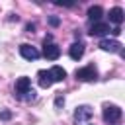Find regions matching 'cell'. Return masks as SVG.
Returning <instances> with one entry per match:
<instances>
[{
    "label": "cell",
    "mask_w": 125,
    "mask_h": 125,
    "mask_svg": "<svg viewBox=\"0 0 125 125\" xmlns=\"http://www.w3.org/2000/svg\"><path fill=\"white\" fill-rule=\"evenodd\" d=\"M57 6H68V8H70V6H74V4H72V2H57Z\"/></svg>",
    "instance_id": "d6986e66"
},
{
    "label": "cell",
    "mask_w": 125,
    "mask_h": 125,
    "mask_svg": "<svg viewBox=\"0 0 125 125\" xmlns=\"http://www.w3.org/2000/svg\"><path fill=\"white\" fill-rule=\"evenodd\" d=\"M10 117H12L10 111H2V113H0V119H10Z\"/></svg>",
    "instance_id": "e0dca14e"
},
{
    "label": "cell",
    "mask_w": 125,
    "mask_h": 125,
    "mask_svg": "<svg viewBox=\"0 0 125 125\" xmlns=\"http://www.w3.org/2000/svg\"><path fill=\"white\" fill-rule=\"evenodd\" d=\"M55 105H57V107L64 105V98H62V96H57V100H55Z\"/></svg>",
    "instance_id": "2e32d148"
},
{
    "label": "cell",
    "mask_w": 125,
    "mask_h": 125,
    "mask_svg": "<svg viewBox=\"0 0 125 125\" xmlns=\"http://www.w3.org/2000/svg\"><path fill=\"white\" fill-rule=\"evenodd\" d=\"M49 72H51V78H53V82H62V80L66 78V70H64L62 66H59V64L51 66V68H49Z\"/></svg>",
    "instance_id": "7c38bea8"
},
{
    "label": "cell",
    "mask_w": 125,
    "mask_h": 125,
    "mask_svg": "<svg viewBox=\"0 0 125 125\" xmlns=\"http://www.w3.org/2000/svg\"><path fill=\"white\" fill-rule=\"evenodd\" d=\"M121 43L117 39H102L100 41V49L102 51H107V53H121Z\"/></svg>",
    "instance_id": "8992f818"
},
{
    "label": "cell",
    "mask_w": 125,
    "mask_h": 125,
    "mask_svg": "<svg viewBox=\"0 0 125 125\" xmlns=\"http://www.w3.org/2000/svg\"><path fill=\"white\" fill-rule=\"evenodd\" d=\"M111 33H113V35H119V33H121V27H113Z\"/></svg>",
    "instance_id": "ffe728a7"
},
{
    "label": "cell",
    "mask_w": 125,
    "mask_h": 125,
    "mask_svg": "<svg viewBox=\"0 0 125 125\" xmlns=\"http://www.w3.org/2000/svg\"><path fill=\"white\" fill-rule=\"evenodd\" d=\"M102 16H104V8H102V6H90V8H88V20H90L92 23L100 21Z\"/></svg>",
    "instance_id": "4fadbf2b"
},
{
    "label": "cell",
    "mask_w": 125,
    "mask_h": 125,
    "mask_svg": "<svg viewBox=\"0 0 125 125\" xmlns=\"http://www.w3.org/2000/svg\"><path fill=\"white\" fill-rule=\"evenodd\" d=\"M111 29H109V23H105V21H96V23H92V27H90V35L92 37H102V35H105V33H109Z\"/></svg>",
    "instance_id": "ba28073f"
},
{
    "label": "cell",
    "mask_w": 125,
    "mask_h": 125,
    "mask_svg": "<svg viewBox=\"0 0 125 125\" xmlns=\"http://www.w3.org/2000/svg\"><path fill=\"white\" fill-rule=\"evenodd\" d=\"M20 55L25 59V61H37L39 57H41V53L35 49V47H31V45H27V43H23V45H20Z\"/></svg>",
    "instance_id": "5b68a950"
},
{
    "label": "cell",
    "mask_w": 125,
    "mask_h": 125,
    "mask_svg": "<svg viewBox=\"0 0 125 125\" xmlns=\"http://www.w3.org/2000/svg\"><path fill=\"white\" fill-rule=\"evenodd\" d=\"M68 55H70V59H72V61L82 59V55H84V43H82V41L72 43V45H70V49H68Z\"/></svg>",
    "instance_id": "30bf717a"
},
{
    "label": "cell",
    "mask_w": 125,
    "mask_h": 125,
    "mask_svg": "<svg viewBox=\"0 0 125 125\" xmlns=\"http://www.w3.org/2000/svg\"><path fill=\"white\" fill-rule=\"evenodd\" d=\"M23 100H35V90H29V92L23 96Z\"/></svg>",
    "instance_id": "9a60e30c"
},
{
    "label": "cell",
    "mask_w": 125,
    "mask_h": 125,
    "mask_svg": "<svg viewBox=\"0 0 125 125\" xmlns=\"http://www.w3.org/2000/svg\"><path fill=\"white\" fill-rule=\"evenodd\" d=\"M49 23H51V25H53V27H57V25H59V23H61V20H59V18H57V16H51V18H49Z\"/></svg>",
    "instance_id": "5bb4252c"
},
{
    "label": "cell",
    "mask_w": 125,
    "mask_h": 125,
    "mask_svg": "<svg viewBox=\"0 0 125 125\" xmlns=\"http://www.w3.org/2000/svg\"><path fill=\"white\" fill-rule=\"evenodd\" d=\"M92 107L90 105H78L76 107V111H74V121L76 123H84V121H88L90 117H92Z\"/></svg>",
    "instance_id": "52a82bcc"
},
{
    "label": "cell",
    "mask_w": 125,
    "mask_h": 125,
    "mask_svg": "<svg viewBox=\"0 0 125 125\" xmlns=\"http://www.w3.org/2000/svg\"><path fill=\"white\" fill-rule=\"evenodd\" d=\"M37 82H39L41 88H51V86H53L51 72H49V70H39V72H37Z\"/></svg>",
    "instance_id": "8fae6325"
},
{
    "label": "cell",
    "mask_w": 125,
    "mask_h": 125,
    "mask_svg": "<svg viewBox=\"0 0 125 125\" xmlns=\"http://www.w3.org/2000/svg\"><path fill=\"white\" fill-rule=\"evenodd\" d=\"M123 20H125V12H123L119 6H115V8L109 10V21L115 23V27H119V25L123 23Z\"/></svg>",
    "instance_id": "9c48e42d"
},
{
    "label": "cell",
    "mask_w": 125,
    "mask_h": 125,
    "mask_svg": "<svg viewBox=\"0 0 125 125\" xmlns=\"http://www.w3.org/2000/svg\"><path fill=\"white\" fill-rule=\"evenodd\" d=\"M29 90H31V80H29L27 76H20V78L16 80V98L23 100V96H25Z\"/></svg>",
    "instance_id": "277c9868"
},
{
    "label": "cell",
    "mask_w": 125,
    "mask_h": 125,
    "mask_svg": "<svg viewBox=\"0 0 125 125\" xmlns=\"http://www.w3.org/2000/svg\"><path fill=\"white\" fill-rule=\"evenodd\" d=\"M43 57L49 59V61H57L61 57V47L53 41H45L43 43Z\"/></svg>",
    "instance_id": "3957f363"
},
{
    "label": "cell",
    "mask_w": 125,
    "mask_h": 125,
    "mask_svg": "<svg viewBox=\"0 0 125 125\" xmlns=\"http://www.w3.org/2000/svg\"><path fill=\"white\" fill-rule=\"evenodd\" d=\"M33 29H35V23H27V25H25V31H27V33H31Z\"/></svg>",
    "instance_id": "ac0fdd59"
},
{
    "label": "cell",
    "mask_w": 125,
    "mask_h": 125,
    "mask_svg": "<svg viewBox=\"0 0 125 125\" xmlns=\"http://www.w3.org/2000/svg\"><path fill=\"white\" fill-rule=\"evenodd\" d=\"M104 121L105 123H109V125H113V123H117V121H121V115H123V111L117 107V105H105L104 107Z\"/></svg>",
    "instance_id": "7a4b0ae2"
},
{
    "label": "cell",
    "mask_w": 125,
    "mask_h": 125,
    "mask_svg": "<svg viewBox=\"0 0 125 125\" xmlns=\"http://www.w3.org/2000/svg\"><path fill=\"white\" fill-rule=\"evenodd\" d=\"M74 76H76V80H80V82H94V80H98V68H96L94 64H86V66L78 68V70L74 72Z\"/></svg>",
    "instance_id": "6da1fadb"
}]
</instances>
